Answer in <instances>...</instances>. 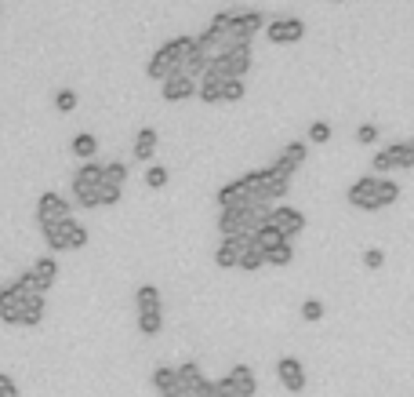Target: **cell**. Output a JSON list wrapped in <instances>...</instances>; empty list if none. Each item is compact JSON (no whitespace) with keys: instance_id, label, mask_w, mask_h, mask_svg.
<instances>
[{"instance_id":"cell-1","label":"cell","mask_w":414,"mask_h":397,"mask_svg":"<svg viewBox=\"0 0 414 397\" xmlns=\"http://www.w3.org/2000/svg\"><path fill=\"white\" fill-rule=\"evenodd\" d=\"M400 201V182L392 179H378V175H363L349 186V204L360 208V212H378L385 204Z\"/></svg>"},{"instance_id":"cell-2","label":"cell","mask_w":414,"mask_h":397,"mask_svg":"<svg viewBox=\"0 0 414 397\" xmlns=\"http://www.w3.org/2000/svg\"><path fill=\"white\" fill-rule=\"evenodd\" d=\"M193 48H196V37H174V40H167V44L157 48V55L149 58L145 73H149L153 80H167L171 73L182 70V62H186V55H189Z\"/></svg>"},{"instance_id":"cell-3","label":"cell","mask_w":414,"mask_h":397,"mask_svg":"<svg viewBox=\"0 0 414 397\" xmlns=\"http://www.w3.org/2000/svg\"><path fill=\"white\" fill-rule=\"evenodd\" d=\"M135 303H138V332H142V336H157V332L164 328L160 288L157 284H142L135 291Z\"/></svg>"},{"instance_id":"cell-4","label":"cell","mask_w":414,"mask_h":397,"mask_svg":"<svg viewBox=\"0 0 414 397\" xmlns=\"http://www.w3.org/2000/svg\"><path fill=\"white\" fill-rule=\"evenodd\" d=\"M40 229H44V241L51 244V252H73V248L87 244V229L73 215L62 222H51V226H40Z\"/></svg>"},{"instance_id":"cell-5","label":"cell","mask_w":414,"mask_h":397,"mask_svg":"<svg viewBox=\"0 0 414 397\" xmlns=\"http://www.w3.org/2000/svg\"><path fill=\"white\" fill-rule=\"evenodd\" d=\"M214 386H218V397H254L258 379L251 365H233L222 379H214Z\"/></svg>"},{"instance_id":"cell-6","label":"cell","mask_w":414,"mask_h":397,"mask_svg":"<svg viewBox=\"0 0 414 397\" xmlns=\"http://www.w3.org/2000/svg\"><path fill=\"white\" fill-rule=\"evenodd\" d=\"M276 234L283 237V241H291L295 234H302L305 229V215L298 212V208H291V204H276V208H269V219H266Z\"/></svg>"},{"instance_id":"cell-7","label":"cell","mask_w":414,"mask_h":397,"mask_svg":"<svg viewBox=\"0 0 414 397\" xmlns=\"http://www.w3.org/2000/svg\"><path fill=\"white\" fill-rule=\"evenodd\" d=\"M287 190H291V179H280V175H273L269 168H261V186L251 194V204L254 208H261V204H273V201H283L287 197Z\"/></svg>"},{"instance_id":"cell-8","label":"cell","mask_w":414,"mask_h":397,"mask_svg":"<svg viewBox=\"0 0 414 397\" xmlns=\"http://www.w3.org/2000/svg\"><path fill=\"white\" fill-rule=\"evenodd\" d=\"M305 153H309V150H305V142H287V146H283V150L273 157L269 172H273V175H280V179H291V175L302 168Z\"/></svg>"},{"instance_id":"cell-9","label":"cell","mask_w":414,"mask_h":397,"mask_svg":"<svg viewBox=\"0 0 414 397\" xmlns=\"http://www.w3.org/2000/svg\"><path fill=\"white\" fill-rule=\"evenodd\" d=\"M37 219H40V226H51V222L70 219V201H65L62 194H55V190L40 194V201H37Z\"/></svg>"},{"instance_id":"cell-10","label":"cell","mask_w":414,"mask_h":397,"mask_svg":"<svg viewBox=\"0 0 414 397\" xmlns=\"http://www.w3.org/2000/svg\"><path fill=\"white\" fill-rule=\"evenodd\" d=\"M266 37L273 44H295L305 37V23L302 18H273V23H266Z\"/></svg>"},{"instance_id":"cell-11","label":"cell","mask_w":414,"mask_h":397,"mask_svg":"<svg viewBox=\"0 0 414 397\" xmlns=\"http://www.w3.org/2000/svg\"><path fill=\"white\" fill-rule=\"evenodd\" d=\"M276 379L283 390H291V393H302L305 390V368L298 358H280L276 361Z\"/></svg>"},{"instance_id":"cell-12","label":"cell","mask_w":414,"mask_h":397,"mask_svg":"<svg viewBox=\"0 0 414 397\" xmlns=\"http://www.w3.org/2000/svg\"><path fill=\"white\" fill-rule=\"evenodd\" d=\"M160 84H164V99H167V102H182V99H193V95H196V80L186 77L182 70L171 73L167 80H160Z\"/></svg>"},{"instance_id":"cell-13","label":"cell","mask_w":414,"mask_h":397,"mask_svg":"<svg viewBox=\"0 0 414 397\" xmlns=\"http://www.w3.org/2000/svg\"><path fill=\"white\" fill-rule=\"evenodd\" d=\"M407 168V142H389L382 153H375V172Z\"/></svg>"},{"instance_id":"cell-14","label":"cell","mask_w":414,"mask_h":397,"mask_svg":"<svg viewBox=\"0 0 414 397\" xmlns=\"http://www.w3.org/2000/svg\"><path fill=\"white\" fill-rule=\"evenodd\" d=\"M251 237H222V241H218V248H214V263L222 266V270H233L240 263V248H244Z\"/></svg>"},{"instance_id":"cell-15","label":"cell","mask_w":414,"mask_h":397,"mask_svg":"<svg viewBox=\"0 0 414 397\" xmlns=\"http://www.w3.org/2000/svg\"><path fill=\"white\" fill-rule=\"evenodd\" d=\"M174 372H179V393H182V397H196V390H200L204 379H207L196 361H186V365H179Z\"/></svg>"},{"instance_id":"cell-16","label":"cell","mask_w":414,"mask_h":397,"mask_svg":"<svg viewBox=\"0 0 414 397\" xmlns=\"http://www.w3.org/2000/svg\"><path fill=\"white\" fill-rule=\"evenodd\" d=\"M214 201H218V208H244V204H251V194H247V186L240 179H233V182H226L222 190L214 194Z\"/></svg>"},{"instance_id":"cell-17","label":"cell","mask_w":414,"mask_h":397,"mask_svg":"<svg viewBox=\"0 0 414 397\" xmlns=\"http://www.w3.org/2000/svg\"><path fill=\"white\" fill-rule=\"evenodd\" d=\"M55 277H58V263H55V256H44V259L33 263V281H37V291H40V296L55 284Z\"/></svg>"},{"instance_id":"cell-18","label":"cell","mask_w":414,"mask_h":397,"mask_svg":"<svg viewBox=\"0 0 414 397\" xmlns=\"http://www.w3.org/2000/svg\"><path fill=\"white\" fill-rule=\"evenodd\" d=\"M153 386L160 390V397H182V393H179V372H174L171 365L153 368Z\"/></svg>"},{"instance_id":"cell-19","label":"cell","mask_w":414,"mask_h":397,"mask_svg":"<svg viewBox=\"0 0 414 397\" xmlns=\"http://www.w3.org/2000/svg\"><path fill=\"white\" fill-rule=\"evenodd\" d=\"M102 179H105V164H98V160H84L80 168H77V175H73V186H91V190H98Z\"/></svg>"},{"instance_id":"cell-20","label":"cell","mask_w":414,"mask_h":397,"mask_svg":"<svg viewBox=\"0 0 414 397\" xmlns=\"http://www.w3.org/2000/svg\"><path fill=\"white\" fill-rule=\"evenodd\" d=\"M240 270H247V274H251V270H258V266H266V252H261V248L254 244V237L244 244V248H240V263H236Z\"/></svg>"},{"instance_id":"cell-21","label":"cell","mask_w":414,"mask_h":397,"mask_svg":"<svg viewBox=\"0 0 414 397\" xmlns=\"http://www.w3.org/2000/svg\"><path fill=\"white\" fill-rule=\"evenodd\" d=\"M44 306H48V303H44V296H30L26 306H22V321H18V324L37 328V324L44 321Z\"/></svg>"},{"instance_id":"cell-22","label":"cell","mask_w":414,"mask_h":397,"mask_svg":"<svg viewBox=\"0 0 414 397\" xmlns=\"http://www.w3.org/2000/svg\"><path fill=\"white\" fill-rule=\"evenodd\" d=\"M207 66H211V58H207L200 48H193V51L186 55V62H182V73L196 80V77H204V73H207Z\"/></svg>"},{"instance_id":"cell-23","label":"cell","mask_w":414,"mask_h":397,"mask_svg":"<svg viewBox=\"0 0 414 397\" xmlns=\"http://www.w3.org/2000/svg\"><path fill=\"white\" fill-rule=\"evenodd\" d=\"M153 153H157V132L153 128H142L135 135V157L138 160H153Z\"/></svg>"},{"instance_id":"cell-24","label":"cell","mask_w":414,"mask_h":397,"mask_svg":"<svg viewBox=\"0 0 414 397\" xmlns=\"http://www.w3.org/2000/svg\"><path fill=\"white\" fill-rule=\"evenodd\" d=\"M222 84L226 80H218V77H200V88H196V95H200L204 102H222Z\"/></svg>"},{"instance_id":"cell-25","label":"cell","mask_w":414,"mask_h":397,"mask_svg":"<svg viewBox=\"0 0 414 397\" xmlns=\"http://www.w3.org/2000/svg\"><path fill=\"white\" fill-rule=\"evenodd\" d=\"M291 259H295L291 241H280V244H273L269 252H266V263H269V266H291Z\"/></svg>"},{"instance_id":"cell-26","label":"cell","mask_w":414,"mask_h":397,"mask_svg":"<svg viewBox=\"0 0 414 397\" xmlns=\"http://www.w3.org/2000/svg\"><path fill=\"white\" fill-rule=\"evenodd\" d=\"M95 150H98V139H95L91 132H80V135H73V153H77V157L91 160V157H95Z\"/></svg>"},{"instance_id":"cell-27","label":"cell","mask_w":414,"mask_h":397,"mask_svg":"<svg viewBox=\"0 0 414 397\" xmlns=\"http://www.w3.org/2000/svg\"><path fill=\"white\" fill-rule=\"evenodd\" d=\"M280 241H283V237L276 234V229H273L269 222H261V226L254 229V244L261 248V252H269V248H273V244H280Z\"/></svg>"},{"instance_id":"cell-28","label":"cell","mask_w":414,"mask_h":397,"mask_svg":"<svg viewBox=\"0 0 414 397\" xmlns=\"http://www.w3.org/2000/svg\"><path fill=\"white\" fill-rule=\"evenodd\" d=\"M55 110H58V113H73V110H77V92H73V88L55 92Z\"/></svg>"},{"instance_id":"cell-29","label":"cell","mask_w":414,"mask_h":397,"mask_svg":"<svg viewBox=\"0 0 414 397\" xmlns=\"http://www.w3.org/2000/svg\"><path fill=\"white\" fill-rule=\"evenodd\" d=\"M124 179H127V164H124V160L105 164V179H102V182H109V186H124Z\"/></svg>"},{"instance_id":"cell-30","label":"cell","mask_w":414,"mask_h":397,"mask_svg":"<svg viewBox=\"0 0 414 397\" xmlns=\"http://www.w3.org/2000/svg\"><path fill=\"white\" fill-rule=\"evenodd\" d=\"M247 95V88H244V80H226V84H222V102H240V99H244Z\"/></svg>"},{"instance_id":"cell-31","label":"cell","mask_w":414,"mask_h":397,"mask_svg":"<svg viewBox=\"0 0 414 397\" xmlns=\"http://www.w3.org/2000/svg\"><path fill=\"white\" fill-rule=\"evenodd\" d=\"M309 142H316V146L331 142V124H327V120H313L309 124Z\"/></svg>"},{"instance_id":"cell-32","label":"cell","mask_w":414,"mask_h":397,"mask_svg":"<svg viewBox=\"0 0 414 397\" xmlns=\"http://www.w3.org/2000/svg\"><path fill=\"white\" fill-rule=\"evenodd\" d=\"M145 186H149V190H160V186H167V168H164V164H153V168L145 172Z\"/></svg>"},{"instance_id":"cell-33","label":"cell","mask_w":414,"mask_h":397,"mask_svg":"<svg viewBox=\"0 0 414 397\" xmlns=\"http://www.w3.org/2000/svg\"><path fill=\"white\" fill-rule=\"evenodd\" d=\"M73 197L84 208H98V190H91V186H73Z\"/></svg>"},{"instance_id":"cell-34","label":"cell","mask_w":414,"mask_h":397,"mask_svg":"<svg viewBox=\"0 0 414 397\" xmlns=\"http://www.w3.org/2000/svg\"><path fill=\"white\" fill-rule=\"evenodd\" d=\"M229 23H233V11H218L211 23H207V33H214V37H222L226 30H229Z\"/></svg>"},{"instance_id":"cell-35","label":"cell","mask_w":414,"mask_h":397,"mask_svg":"<svg viewBox=\"0 0 414 397\" xmlns=\"http://www.w3.org/2000/svg\"><path fill=\"white\" fill-rule=\"evenodd\" d=\"M302 317L305 321H320L323 317V303L320 299H302Z\"/></svg>"},{"instance_id":"cell-36","label":"cell","mask_w":414,"mask_h":397,"mask_svg":"<svg viewBox=\"0 0 414 397\" xmlns=\"http://www.w3.org/2000/svg\"><path fill=\"white\" fill-rule=\"evenodd\" d=\"M356 142H360V146L378 142V124H360V128H356Z\"/></svg>"},{"instance_id":"cell-37","label":"cell","mask_w":414,"mask_h":397,"mask_svg":"<svg viewBox=\"0 0 414 397\" xmlns=\"http://www.w3.org/2000/svg\"><path fill=\"white\" fill-rule=\"evenodd\" d=\"M117 201H120V186L102 182V186H98V204H117Z\"/></svg>"},{"instance_id":"cell-38","label":"cell","mask_w":414,"mask_h":397,"mask_svg":"<svg viewBox=\"0 0 414 397\" xmlns=\"http://www.w3.org/2000/svg\"><path fill=\"white\" fill-rule=\"evenodd\" d=\"M382 263H385V252H382V248H367V252H363V266H367V270H382Z\"/></svg>"},{"instance_id":"cell-39","label":"cell","mask_w":414,"mask_h":397,"mask_svg":"<svg viewBox=\"0 0 414 397\" xmlns=\"http://www.w3.org/2000/svg\"><path fill=\"white\" fill-rule=\"evenodd\" d=\"M0 397H18V386L8 372H0Z\"/></svg>"},{"instance_id":"cell-40","label":"cell","mask_w":414,"mask_h":397,"mask_svg":"<svg viewBox=\"0 0 414 397\" xmlns=\"http://www.w3.org/2000/svg\"><path fill=\"white\" fill-rule=\"evenodd\" d=\"M407 168H414V139H407Z\"/></svg>"}]
</instances>
